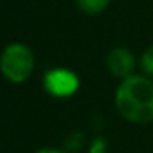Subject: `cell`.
Returning a JSON list of instances; mask_svg holds the SVG:
<instances>
[{
  "instance_id": "277c9868",
  "label": "cell",
  "mask_w": 153,
  "mask_h": 153,
  "mask_svg": "<svg viewBox=\"0 0 153 153\" xmlns=\"http://www.w3.org/2000/svg\"><path fill=\"white\" fill-rule=\"evenodd\" d=\"M105 63H107L110 74L120 81L135 74L137 59L128 48H123V46L112 48L105 58Z\"/></svg>"
},
{
  "instance_id": "5b68a950",
  "label": "cell",
  "mask_w": 153,
  "mask_h": 153,
  "mask_svg": "<svg viewBox=\"0 0 153 153\" xmlns=\"http://www.w3.org/2000/svg\"><path fill=\"white\" fill-rule=\"evenodd\" d=\"M112 0H76V7L82 12L84 15L96 17L100 15L109 8Z\"/></svg>"
},
{
  "instance_id": "6da1fadb",
  "label": "cell",
  "mask_w": 153,
  "mask_h": 153,
  "mask_svg": "<svg viewBox=\"0 0 153 153\" xmlns=\"http://www.w3.org/2000/svg\"><path fill=\"white\" fill-rule=\"evenodd\" d=\"M114 104L123 120L138 125L153 122V79L146 74H132L119 82Z\"/></svg>"
},
{
  "instance_id": "8992f818",
  "label": "cell",
  "mask_w": 153,
  "mask_h": 153,
  "mask_svg": "<svg viewBox=\"0 0 153 153\" xmlns=\"http://www.w3.org/2000/svg\"><path fill=\"white\" fill-rule=\"evenodd\" d=\"M84 145H86V135H84V132H77V130L71 132L64 140V148L69 152H77Z\"/></svg>"
},
{
  "instance_id": "7a4b0ae2",
  "label": "cell",
  "mask_w": 153,
  "mask_h": 153,
  "mask_svg": "<svg viewBox=\"0 0 153 153\" xmlns=\"http://www.w3.org/2000/svg\"><path fill=\"white\" fill-rule=\"evenodd\" d=\"M0 69L8 82H27L35 71V54L31 48L20 41L8 43L0 56Z\"/></svg>"
},
{
  "instance_id": "52a82bcc",
  "label": "cell",
  "mask_w": 153,
  "mask_h": 153,
  "mask_svg": "<svg viewBox=\"0 0 153 153\" xmlns=\"http://www.w3.org/2000/svg\"><path fill=\"white\" fill-rule=\"evenodd\" d=\"M138 64H140V68H142L143 74H146L148 77L153 79V45H150V46L142 53V56H140V59H138Z\"/></svg>"
},
{
  "instance_id": "3957f363",
  "label": "cell",
  "mask_w": 153,
  "mask_h": 153,
  "mask_svg": "<svg viewBox=\"0 0 153 153\" xmlns=\"http://www.w3.org/2000/svg\"><path fill=\"white\" fill-rule=\"evenodd\" d=\"M43 87L54 99H68L76 96L81 87V79L73 69L51 68L43 76Z\"/></svg>"
},
{
  "instance_id": "9c48e42d",
  "label": "cell",
  "mask_w": 153,
  "mask_h": 153,
  "mask_svg": "<svg viewBox=\"0 0 153 153\" xmlns=\"http://www.w3.org/2000/svg\"><path fill=\"white\" fill-rule=\"evenodd\" d=\"M35 153H66L61 148H54V146H41L40 150H36Z\"/></svg>"
},
{
  "instance_id": "ba28073f",
  "label": "cell",
  "mask_w": 153,
  "mask_h": 153,
  "mask_svg": "<svg viewBox=\"0 0 153 153\" xmlns=\"http://www.w3.org/2000/svg\"><path fill=\"white\" fill-rule=\"evenodd\" d=\"M107 148H109L107 140L100 135L94 137L89 142V145H87V152L89 153H107Z\"/></svg>"
}]
</instances>
